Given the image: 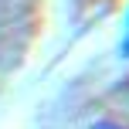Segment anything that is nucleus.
I'll return each instance as SVG.
<instances>
[{"instance_id":"f257e3e1","label":"nucleus","mask_w":129,"mask_h":129,"mask_svg":"<svg viewBox=\"0 0 129 129\" xmlns=\"http://www.w3.org/2000/svg\"><path fill=\"white\" fill-rule=\"evenodd\" d=\"M126 54H129V31H126Z\"/></svg>"},{"instance_id":"f03ea898","label":"nucleus","mask_w":129,"mask_h":129,"mask_svg":"<svg viewBox=\"0 0 129 129\" xmlns=\"http://www.w3.org/2000/svg\"><path fill=\"white\" fill-rule=\"evenodd\" d=\"M95 129H116V126H95Z\"/></svg>"}]
</instances>
